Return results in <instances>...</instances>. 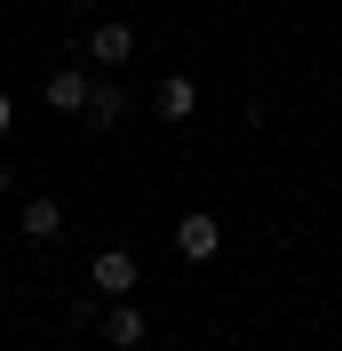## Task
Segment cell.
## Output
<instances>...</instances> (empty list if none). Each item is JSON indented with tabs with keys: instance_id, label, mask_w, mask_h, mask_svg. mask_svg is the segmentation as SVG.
Masks as SVG:
<instances>
[{
	"instance_id": "8992f818",
	"label": "cell",
	"mask_w": 342,
	"mask_h": 351,
	"mask_svg": "<svg viewBox=\"0 0 342 351\" xmlns=\"http://www.w3.org/2000/svg\"><path fill=\"white\" fill-rule=\"evenodd\" d=\"M40 96H48L56 112H88V96H96V80L64 64V72H48V80H40Z\"/></svg>"
},
{
	"instance_id": "52a82bcc",
	"label": "cell",
	"mask_w": 342,
	"mask_h": 351,
	"mask_svg": "<svg viewBox=\"0 0 342 351\" xmlns=\"http://www.w3.org/2000/svg\"><path fill=\"white\" fill-rule=\"evenodd\" d=\"M16 216H24V240H56V232H64V199L32 192V199H24V208H16Z\"/></svg>"
},
{
	"instance_id": "8fae6325",
	"label": "cell",
	"mask_w": 342,
	"mask_h": 351,
	"mask_svg": "<svg viewBox=\"0 0 342 351\" xmlns=\"http://www.w3.org/2000/svg\"><path fill=\"white\" fill-rule=\"evenodd\" d=\"M72 8H80V16H88V8H104V0H72Z\"/></svg>"
},
{
	"instance_id": "7a4b0ae2",
	"label": "cell",
	"mask_w": 342,
	"mask_h": 351,
	"mask_svg": "<svg viewBox=\"0 0 342 351\" xmlns=\"http://www.w3.org/2000/svg\"><path fill=\"white\" fill-rule=\"evenodd\" d=\"M135 56V24H120V16H104V24H88V64H104V72H120Z\"/></svg>"
},
{
	"instance_id": "ba28073f",
	"label": "cell",
	"mask_w": 342,
	"mask_h": 351,
	"mask_svg": "<svg viewBox=\"0 0 342 351\" xmlns=\"http://www.w3.org/2000/svg\"><path fill=\"white\" fill-rule=\"evenodd\" d=\"M88 128H120L128 120V88H111V80H96V96H88V112H80Z\"/></svg>"
},
{
	"instance_id": "277c9868",
	"label": "cell",
	"mask_w": 342,
	"mask_h": 351,
	"mask_svg": "<svg viewBox=\"0 0 342 351\" xmlns=\"http://www.w3.org/2000/svg\"><path fill=\"white\" fill-rule=\"evenodd\" d=\"M96 335H104L111 351H135V343L151 335V319H144V311L128 304V295H120V304H104V311H96Z\"/></svg>"
},
{
	"instance_id": "9c48e42d",
	"label": "cell",
	"mask_w": 342,
	"mask_h": 351,
	"mask_svg": "<svg viewBox=\"0 0 342 351\" xmlns=\"http://www.w3.org/2000/svg\"><path fill=\"white\" fill-rule=\"evenodd\" d=\"M8 120H16V104H8V96H0V136H8Z\"/></svg>"
},
{
	"instance_id": "30bf717a",
	"label": "cell",
	"mask_w": 342,
	"mask_h": 351,
	"mask_svg": "<svg viewBox=\"0 0 342 351\" xmlns=\"http://www.w3.org/2000/svg\"><path fill=\"white\" fill-rule=\"evenodd\" d=\"M8 184H16V168H8V160H0V192H8Z\"/></svg>"
},
{
	"instance_id": "3957f363",
	"label": "cell",
	"mask_w": 342,
	"mask_h": 351,
	"mask_svg": "<svg viewBox=\"0 0 342 351\" xmlns=\"http://www.w3.org/2000/svg\"><path fill=\"white\" fill-rule=\"evenodd\" d=\"M215 247H223V223H215V208H192V216L175 223V256H183V263H207Z\"/></svg>"
},
{
	"instance_id": "6da1fadb",
	"label": "cell",
	"mask_w": 342,
	"mask_h": 351,
	"mask_svg": "<svg viewBox=\"0 0 342 351\" xmlns=\"http://www.w3.org/2000/svg\"><path fill=\"white\" fill-rule=\"evenodd\" d=\"M135 280H144V263H135V247H104V256H88V287H96L104 304L135 295Z\"/></svg>"
},
{
	"instance_id": "5b68a950",
	"label": "cell",
	"mask_w": 342,
	"mask_h": 351,
	"mask_svg": "<svg viewBox=\"0 0 342 351\" xmlns=\"http://www.w3.org/2000/svg\"><path fill=\"white\" fill-rule=\"evenodd\" d=\"M151 112H159L168 128H183V120L199 112V80H192V72H168V80L151 88Z\"/></svg>"
}]
</instances>
